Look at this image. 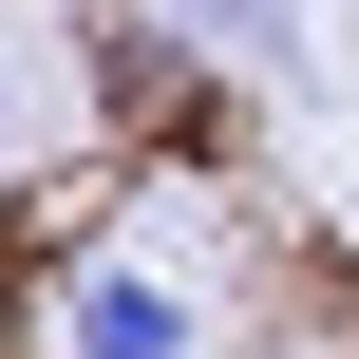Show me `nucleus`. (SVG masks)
Segmentation results:
<instances>
[{
    "instance_id": "1",
    "label": "nucleus",
    "mask_w": 359,
    "mask_h": 359,
    "mask_svg": "<svg viewBox=\"0 0 359 359\" xmlns=\"http://www.w3.org/2000/svg\"><path fill=\"white\" fill-rule=\"evenodd\" d=\"M38 359H208V322H189L151 265H76L57 322H38Z\"/></svg>"
},
{
    "instance_id": "2",
    "label": "nucleus",
    "mask_w": 359,
    "mask_h": 359,
    "mask_svg": "<svg viewBox=\"0 0 359 359\" xmlns=\"http://www.w3.org/2000/svg\"><path fill=\"white\" fill-rule=\"evenodd\" d=\"M208 19H227L246 57H303V38H284V0H208Z\"/></svg>"
},
{
    "instance_id": "3",
    "label": "nucleus",
    "mask_w": 359,
    "mask_h": 359,
    "mask_svg": "<svg viewBox=\"0 0 359 359\" xmlns=\"http://www.w3.org/2000/svg\"><path fill=\"white\" fill-rule=\"evenodd\" d=\"M0 170H19V95H0Z\"/></svg>"
}]
</instances>
